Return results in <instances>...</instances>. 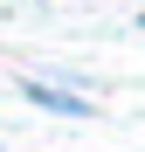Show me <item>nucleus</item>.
<instances>
[{
	"mask_svg": "<svg viewBox=\"0 0 145 152\" xmlns=\"http://www.w3.org/2000/svg\"><path fill=\"white\" fill-rule=\"evenodd\" d=\"M21 97H28L35 111H55V118H90V97H83V90L42 83V76H28V83H21Z\"/></svg>",
	"mask_w": 145,
	"mask_h": 152,
	"instance_id": "obj_1",
	"label": "nucleus"
},
{
	"mask_svg": "<svg viewBox=\"0 0 145 152\" xmlns=\"http://www.w3.org/2000/svg\"><path fill=\"white\" fill-rule=\"evenodd\" d=\"M138 28H145V14H138Z\"/></svg>",
	"mask_w": 145,
	"mask_h": 152,
	"instance_id": "obj_2",
	"label": "nucleus"
}]
</instances>
